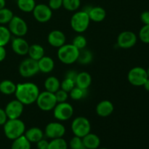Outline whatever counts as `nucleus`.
I'll use <instances>...</instances> for the list:
<instances>
[{
    "label": "nucleus",
    "mask_w": 149,
    "mask_h": 149,
    "mask_svg": "<svg viewBox=\"0 0 149 149\" xmlns=\"http://www.w3.org/2000/svg\"><path fill=\"white\" fill-rule=\"evenodd\" d=\"M39 93V89L36 84L32 82H24L17 84L15 95L16 99L25 106L31 105L36 102Z\"/></svg>",
    "instance_id": "1"
},
{
    "label": "nucleus",
    "mask_w": 149,
    "mask_h": 149,
    "mask_svg": "<svg viewBox=\"0 0 149 149\" xmlns=\"http://www.w3.org/2000/svg\"><path fill=\"white\" fill-rule=\"evenodd\" d=\"M3 126L4 135L11 141L22 136L26 132V125L20 119H8Z\"/></svg>",
    "instance_id": "2"
},
{
    "label": "nucleus",
    "mask_w": 149,
    "mask_h": 149,
    "mask_svg": "<svg viewBox=\"0 0 149 149\" xmlns=\"http://www.w3.org/2000/svg\"><path fill=\"white\" fill-rule=\"evenodd\" d=\"M79 50L72 44H67L58 48V58L59 61L65 65H71L77 62Z\"/></svg>",
    "instance_id": "3"
},
{
    "label": "nucleus",
    "mask_w": 149,
    "mask_h": 149,
    "mask_svg": "<svg viewBox=\"0 0 149 149\" xmlns=\"http://www.w3.org/2000/svg\"><path fill=\"white\" fill-rule=\"evenodd\" d=\"M90 19L89 15L84 10L76 12L71 18V29L77 33H83L88 29Z\"/></svg>",
    "instance_id": "4"
},
{
    "label": "nucleus",
    "mask_w": 149,
    "mask_h": 149,
    "mask_svg": "<svg viewBox=\"0 0 149 149\" xmlns=\"http://www.w3.org/2000/svg\"><path fill=\"white\" fill-rule=\"evenodd\" d=\"M71 128L74 136L82 138L91 132V124L86 117L78 116L73 120Z\"/></svg>",
    "instance_id": "5"
},
{
    "label": "nucleus",
    "mask_w": 149,
    "mask_h": 149,
    "mask_svg": "<svg viewBox=\"0 0 149 149\" xmlns=\"http://www.w3.org/2000/svg\"><path fill=\"white\" fill-rule=\"evenodd\" d=\"M36 103L40 110L43 111H50L53 110L58 102L55 93H49L45 90L42 93H39Z\"/></svg>",
    "instance_id": "6"
},
{
    "label": "nucleus",
    "mask_w": 149,
    "mask_h": 149,
    "mask_svg": "<svg viewBox=\"0 0 149 149\" xmlns=\"http://www.w3.org/2000/svg\"><path fill=\"white\" fill-rule=\"evenodd\" d=\"M19 74L24 78H30L39 72L38 61L29 58L23 60L19 65Z\"/></svg>",
    "instance_id": "7"
},
{
    "label": "nucleus",
    "mask_w": 149,
    "mask_h": 149,
    "mask_svg": "<svg viewBox=\"0 0 149 149\" xmlns=\"http://www.w3.org/2000/svg\"><path fill=\"white\" fill-rule=\"evenodd\" d=\"M148 79L146 70L140 66L131 68L127 74V79L129 82L135 87L143 86Z\"/></svg>",
    "instance_id": "8"
},
{
    "label": "nucleus",
    "mask_w": 149,
    "mask_h": 149,
    "mask_svg": "<svg viewBox=\"0 0 149 149\" xmlns=\"http://www.w3.org/2000/svg\"><path fill=\"white\" fill-rule=\"evenodd\" d=\"M74 108L67 102L58 103L53 109L54 117L59 121H67L74 115Z\"/></svg>",
    "instance_id": "9"
},
{
    "label": "nucleus",
    "mask_w": 149,
    "mask_h": 149,
    "mask_svg": "<svg viewBox=\"0 0 149 149\" xmlns=\"http://www.w3.org/2000/svg\"><path fill=\"white\" fill-rule=\"evenodd\" d=\"M8 29L10 33L15 36L23 37L28 32V25L23 18L14 15L8 23Z\"/></svg>",
    "instance_id": "10"
},
{
    "label": "nucleus",
    "mask_w": 149,
    "mask_h": 149,
    "mask_svg": "<svg viewBox=\"0 0 149 149\" xmlns=\"http://www.w3.org/2000/svg\"><path fill=\"white\" fill-rule=\"evenodd\" d=\"M138 37L134 32L125 31L121 32L117 37V45L122 49H130L136 45Z\"/></svg>",
    "instance_id": "11"
},
{
    "label": "nucleus",
    "mask_w": 149,
    "mask_h": 149,
    "mask_svg": "<svg viewBox=\"0 0 149 149\" xmlns=\"http://www.w3.org/2000/svg\"><path fill=\"white\" fill-rule=\"evenodd\" d=\"M32 13L35 20L42 23L49 21L52 16V10L45 4H36Z\"/></svg>",
    "instance_id": "12"
},
{
    "label": "nucleus",
    "mask_w": 149,
    "mask_h": 149,
    "mask_svg": "<svg viewBox=\"0 0 149 149\" xmlns=\"http://www.w3.org/2000/svg\"><path fill=\"white\" fill-rule=\"evenodd\" d=\"M44 133L51 140L63 138L65 134V127L61 122H50L45 127Z\"/></svg>",
    "instance_id": "13"
},
{
    "label": "nucleus",
    "mask_w": 149,
    "mask_h": 149,
    "mask_svg": "<svg viewBox=\"0 0 149 149\" xmlns=\"http://www.w3.org/2000/svg\"><path fill=\"white\" fill-rule=\"evenodd\" d=\"M23 110L24 105L17 99L9 102L4 109L8 119H19L23 114Z\"/></svg>",
    "instance_id": "14"
},
{
    "label": "nucleus",
    "mask_w": 149,
    "mask_h": 149,
    "mask_svg": "<svg viewBox=\"0 0 149 149\" xmlns=\"http://www.w3.org/2000/svg\"><path fill=\"white\" fill-rule=\"evenodd\" d=\"M11 45L13 52L18 55H27L30 46L26 39L18 36H16L13 39Z\"/></svg>",
    "instance_id": "15"
},
{
    "label": "nucleus",
    "mask_w": 149,
    "mask_h": 149,
    "mask_svg": "<svg viewBox=\"0 0 149 149\" xmlns=\"http://www.w3.org/2000/svg\"><path fill=\"white\" fill-rule=\"evenodd\" d=\"M65 34L63 32L59 30H53L50 31L48 34L47 41L49 45L53 47L60 48L65 43Z\"/></svg>",
    "instance_id": "16"
},
{
    "label": "nucleus",
    "mask_w": 149,
    "mask_h": 149,
    "mask_svg": "<svg viewBox=\"0 0 149 149\" xmlns=\"http://www.w3.org/2000/svg\"><path fill=\"white\" fill-rule=\"evenodd\" d=\"M114 106L113 103L107 100L100 101L96 106V113L100 117H108L113 112Z\"/></svg>",
    "instance_id": "17"
},
{
    "label": "nucleus",
    "mask_w": 149,
    "mask_h": 149,
    "mask_svg": "<svg viewBox=\"0 0 149 149\" xmlns=\"http://www.w3.org/2000/svg\"><path fill=\"white\" fill-rule=\"evenodd\" d=\"M83 10L88 13L90 20L96 23L103 21L106 17V10L101 7H92Z\"/></svg>",
    "instance_id": "18"
},
{
    "label": "nucleus",
    "mask_w": 149,
    "mask_h": 149,
    "mask_svg": "<svg viewBox=\"0 0 149 149\" xmlns=\"http://www.w3.org/2000/svg\"><path fill=\"white\" fill-rule=\"evenodd\" d=\"M25 137L29 140V142L31 143H36L37 142H39L40 140L43 139L44 133L43 131L39 127H33L29 128L28 130H26L24 133Z\"/></svg>",
    "instance_id": "19"
},
{
    "label": "nucleus",
    "mask_w": 149,
    "mask_h": 149,
    "mask_svg": "<svg viewBox=\"0 0 149 149\" xmlns=\"http://www.w3.org/2000/svg\"><path fill=\"white\" fill-rule=\"evenodd\" d=\"M81 139L87 149H97L100 147V139L95 134L90 132Z\"/></svg>",
    "instance_id": "20"
},
{
    "label": "nucleus",
    "mask_w": 149,
    "mask_h": 149,
    "mask_svg": "<svg viewBox=\"0 0 149 149\" xmlns=\"http://www.w3.org/2000/svg\"><path fill=\"white\" fill-rule=\"evenodd\" d=\"M75 84L77 87L87 90L92 84L91 75L86 71L78 73L77 79H76Z\"/></svg>",
    "instance_id": "21"
},
{
    "label": "nucleus",
    "mask_w": 149,
    "mask_h": 149,
    "mask_svg": "<svg viewBox=\"0 0 149 149\" xmlns=\"http://www.w3.org/2000/svg\"><path fill=\"white\" fill-rule=\"evenodd\" d=\"M39 71L45 74H48L53 71L55 68V62L53 59L49 56H44L38 61Z\"/></svg>",
    "instance_id": "22"
},
{
    "label": "nucleus",
    "mask_w": 149,
    "mask_h": 149,
    "mask_svg": "<svg viewBox=\"0 0 149 149\" xmlns=\"http://www.w3.org/2000/svg\"><path fill=\"white\" fill-rule=\"evenodd\" d=\"M29 58L31 59L38 61L40 60L42 57L45 55V48L40 45L38 44H33L29 46V52H28Z\"/></svg>",
    "instance_id": "23"
},
{
    "label": "nucleus",
    "mask_w": 149,
    "mask_h": 149,
    "mask_svg": "<svg viewBox=\"0 0 149 149\" xmlns=\"http://www.w3.org/2000/svg\"><path fill=\"white\" fill-rule=\"evenodd\" d=\"M45 88L46 91L52 93H55L61 89V82L57 77L51 76L46 79L45 81Z\"/></svg>",
    "instance_id": "24"
},
{
    "label": "nucleus",
    "mask_w": 149,
    "mask_h": 149,
    "mask_svg": "<svg viewBox=\"0 0 149 149\" xmlns=\"http://www.w3.org/2000/svg\"><path fill=\"white\" fill-rule=\"evenodd\" d=\"M17 84L9 79H4L0 82V93L6 95L15 94Z\"/></svg>",
    "instance_id": "25"
},
{
    "label": "nucleus",
    "mask_w": 149,
    "mask_h": 149,
    "mask_svg": "<svg viewBox=\"0 0 149 149\" xmlns=\"http://www.w3.org/2000/svg\"><path fill=\"white\" fill-rule=\"evenodd\" d=\"M31 144L24 135L13 140L11 145V149H31Z\"/></svg>",
    "instance_id": "26"
},
{
    "label": "nucleus",
    "mask_w": 149,
    "mask_h": 149,
    "mask_svg": "<svg viewBox=\"0 0 149 149\" xmlns=\"http://www.w3.org/2000/svg\"><path fill=\"white\" fill-rule=\"evenodd\" d=\"M93 52L86 48L79 50V54L78 59L77 62L81 65H88L93 61Z\"/></svg>",
    "instance_id": "27"
},
{
    "label": "nucleus",
    "mask_w": 149,
    "mask_h": 149,
    "mask_svg": "<svg viewBox=\"0 0 149 149\" xmlns=\"http://www.w3.org/2000/svg\"><path fill=\"white\" fill-rule=\"evenodd\" d=\"M17 4L22 12L31 13L36 6V1L35 0H17Z\"/></svg>",
    "instance_id": "28"
},
{
    "label": "nucleus",
    "mask_w": 149,
    "mask_h": 149,
    "mask_svg": "<svg viewBox=\"0 0 149 149\" xmlns=\"http://www.w3.org/2000/svg\"><path fill=\"white\" fill-rule=\"evenodd\" d=\"M87 95V90L85 89L80 88V87H75L70 91L69 96L72 100H79L81 99L86 97Z\"/></svg>",
    "instance_id": "29"
},
{
    "label": "nucleus",
    "mask_w": 149,
    "mask_h": 149,
    "mask_svg": "<svg viewBox=\"0 0 149 149\" xmlns=\"http://www.w3.org/2000/svg\"><path fill=\"white\" fill-rule=\"evenodd\" d=\"M11 33L8 28L0 25V46L5 47L10 42Z\"/></svg>",
    "instance_id": "30"
},
{
    "label": "nucleus",
    "mask_w": 149,
    "mask_h": 149,
    "mask_svg": "<svg viewBox=\"0 0 149 149\" xmlns=\"http://www.w3.org/2000/svg\"><path fill=\"white\" fill-rule=\"evenodd\" d=\"M68 145L65 139L63 138L52 139L49 142L47 149H68Z\"/></svg>",
    "instance_id": "31"
},
{
    "label": "nucleus",
    "mask_w": 149,
    "mask_h": 149,
    "mask_svg": "<svg viewBox=\"0 0 149 149\" xmlns=\"http://www.w3.org/2000/svg\"><path fill=\"white\" fill-rule=\"evenodd\" d=\"M13 11L8 8H4L0 10V25L8 24L13 17Z\"/></svg>",
    "instance_id": "32"
},
{
    "label": "nucleus",
    "mask_w": 149,
    "mask_h": 149,
    "mask_svg": "<svg viewBox=\"0 0 149 149\" xmlns=\"http://www.w3.org/2000/svg\"><path fill=\"white\" fill-rule=\"evenodd\" d=\"M81 4L80 0H63V7L68 11H76Z\"/></svg>",
    "instance_id": "33"
},
{
    "label": "nucleus",
    "mask_w": 149,
    "mask_h": 149,
    "mask_svg": "<svg viewBox=\"0 0 149 149\" xmlns=\"http://www.w3.org/2000/svg\"><path fill=\"white\" fill-rule=\"evenodd\" d=\"M87 39L82 35H77V36L74 38L72 42V45H74L75 47H77L79 50L84 49L87 46Z\"/></svg>",
    "instance_id": "34"
},
{
    "label": "nucleus",
    "mask_w": 149,
    "mask_h": 149,
    "mask_svg": "<svg viewBox=\"0 0 149 149\" xmlns=\"http://www.w3.org/2000/svg\"><path fill=\"white\" fill-rule=\"evenodd\" d=\"M69 147L71 149H87L84 146L82 139L77 136L71 138L69 141Z\"/></svg>",
    "instance_id": "35"
},
{
    "label": "nucleus",
    "mask_w": 149,
    "mask_h": 149,
    "mask_svg": "<svg viewBox=\"0 0 149 149\" xmlns=\"http://www.w3.org/2000/svg\"><path fill=\"white\" fill-rule=\"evenodd\" d=\"M140 40L145 44H149V25H144L138 33Z\"/></svg>",
    "instance_id": "36"
},
{
    "label": "nucleus",
    "mask_w": 149,
    "mask_h": 149,
    "mask_svg": "<svg viewBox=\"0 0 149 149\" xmlns=\"http://www.w3.org/2000/svg\"><path fill=\"white\" fill-rule=\"evenodd\" d=\"M76 86L75 81L68 78H65L61 83V89L69 93L70 91Z\"/></svg>",
    "instance_id": "37"
},
{
    "label": "nucleus",
    "mask_w": 149,
    "mask_h": 149,
    "mask_svg": "<svg viewBox=\"0 0 149 149\" xmlns=\"http://www.w3.org/2000/svg\"><path fill=\"white\" fill-rule=\"evenodd\" d=\"M55 97H56V100L58 103H63V102H66L67 99H68V93L64 91L62 89H59L56 93H55Z\"/></svg>",
    "instance_id": "38"
},
{
    "label": "nucleus",
    "mask_w": 149,
    "mask_h": 149,
    "mask_svg": "<svg viewBox=\"0 0 149 149\" xmlns=\"http://www.w3.org/2000/svg\"><path fill=\"white\" fill-rule=\"evenodd\" d=\"M48 6L52 10H59L63 7V0H49Z\"/></svg>",
    "instance_id": "39"
},
{
    "label": "nucleus",
    "mask_w": 149,
    "mask_h": 149,
    "mask_svg": "<svg viewBox=\"0 0 149 149\" xmlns=\"http://www.w3.org/2000/svg\"><path fill=\"white\" fill-rule=\"evenodd\" d=\"M7 120H8V118L6 114L5 111L4 109L0 108V126L4 125Z\"/></svg>",
    "instance_id": "40"
},
{
    "label": "nucleus",
    "mask_w": 149,
    "mask_h": 149,
    "mask_svg": "<svg viewBox=\"0 0 149 149\" xmlns=\"http://www.w3.org/2000/svg\"><path fill=\"white\" fill-rule=\"evenodd\" d=\"M141 20L144 25H149V11H144L141 13Z\"/></svg>",
    "instance_id": "41"
},
{
    "label": "nucleus",
    "mask_w": 149,
    "mask_h": 149,
    "mask_svg": "<svg viewBox=\"0 0 149 149\" xmlns=\"http://www.w3.org/2000/svg\"><path fill=\"white\" fill-rule=\"evenodd\" d=\"M48 145H49V142L44 138L36 143V146L38 149H47Z\"/></svg>",
    "instance_id": "42"
},
{
    "label": "nucleus",
    "mask_w": 149,
    "mask_h": 149,
    "mask_svg": "<svg viewBox=\"0 0 149 149\" xmlns=\"http://www.w3.org/2000/svg\"><path fill=\"white\" fill-rule=\"evenodd\" d=\"M77 74H78V72H77L76 71H67V73L65 74V78H68L72 79L73 81H76V79H77Z\"/></svg>",
    "instance_id": "43"
},
{
    "label": "nucleus",
    "mask_w": 149,
    "mask_h": 149,
    "mask_svg": "<svg viewBox=\"0 0 149 149\" xmlns=\"http://www.w3.org/2000/svg\"><path fill=\"white\" fill-rule=\"evenodd\" d=\"M7 56V51L4 47L0 46V62L4 61Z\"/></svg>",
    "instance_id": "44"
},
{
    "label": "nucleus",
    "mask_w": 149,
    "mask_h": 149,
    "mask_svg": "<svg viewBox=\"0 0 149 149\" xmlns=\"http://www.w3.org/2000/svg\"><path fill=\"white\" fill-rule=\"evenodd\" d=\"M143 86L144 88H145V90L146 91L149 92V78L146 81V82L144 83V84Z\"/></svg>",
    "instance_id": "45"
},
{
    "label": "nucleus",
    "mask_w": 149,
    "mask_h": 149,
    "mask_svg": "<svg viewBox=\"0 0 149 149\" xmlns=\"http://www.w3.org/2000/svg\"><path fill=\"white\" fill-rule=\"evenodd\" d=\"M6 4V1L5 0H0V10L4 7H5Z\"/></svg>",
    "instance_id": "46"
},
{
    "label": "nucleus",
    "mask_w": 149,
    "mask_h": 149,
    "mask_svg": "<svg viewBox=\"0 0 149 149\" xmlns=\"http://www.w3.org/2000/svg\"><path fill=\"white\" fill-rule=\"evenodd\" d=\"M146 72H147V75H148V77L149 78V67L148 68V69L146 70Z\"/></svg>",
    "instance_id": "47"
},
{
    "label": "nucleus",
    "mask_w": 149,
    "mask_h": 149,
    "mask_svg": "<svg viewBox=\"0 0 149 149\" xmlns=\"http://www.w3.org/2000/svg\"><path fill=\"white\" fill-rule=\"evenodd\" d=\"M97 149H108V148H98Z\"/></svg>",
    "instance_id": "48"
}]
</instances>
